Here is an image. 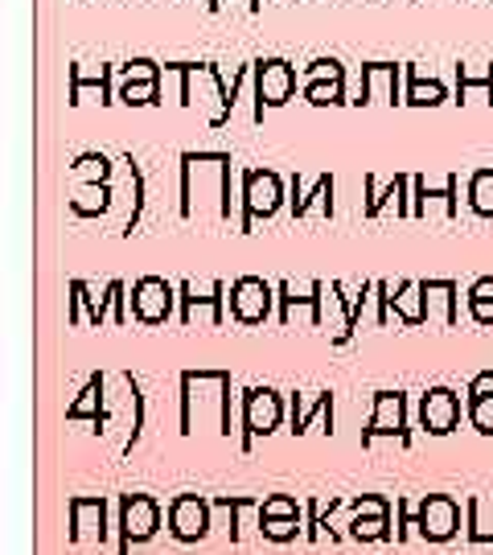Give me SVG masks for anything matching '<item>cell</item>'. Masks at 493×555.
Listing matches in <instances>:
<instances>
[{"instance_id":"obj_1","label":"cell","mask_w":493,"mask_h":555,"mask_svg":"<svg viewBox=\"0 0 493 555\" xmlns=\"http://www.w3.org/2000/svg\"><path fill=\"white\" fill-rule=\"evenodd\" d=\"M206 116L210 128H226L235 107H231V82L222 79L215 62H185V103Z\"/></svg>"},{"instance_id":"obj_2","label":"cell","mask_w":493,"mask_h":555,"mask_svg":"<svg viewBox=\"0 0 493 555\" xmlns=\"http://www.w3.org/2000/svg\"><path fill=\"white\" fill-rule=\"evenodd\" d=\"M238 198H243L238 231H251L259 219H276L288 194H284V181H280L276 169H243V194Z\"/></svg>"},{"instance_id":"obj_3","label":"cell","mask_w":493,"mask_h":555,"mask_svg":"<svg viewBox=\"0 0 493 555\" xmlns=\"http://www.w3.org/2000/svg\"><path fill=\"white\" fill-rule=\"evenodd\" d=\"M284 416H288V403H284L280 391H272V387H251V391L243 396V437H238L243 453H251V444H256L259 437L280 433Z\"/></svg>"},{"instance_id":"obj_4","label":"cell","mask_w":493,"mask_h":555,"mask_svg":"<svg viewBox=\"0 0 493 555\" xmlns=\"http://www.w3.org/2000/svg\"><path fill=\"white\" fill-rule=\"evenodd\" d=\"M256 75H251V87H256V112L251 119L263 124V112L268 107H284V103L296 95V66L288 59H259L251 62Z\"/></svg>"},{"instance_id":"obj_5","label":"cell","mask_w":493,"mask_h":555,"mask_svg":"<svg viewBox=\"0 0 493 555\" xmlns=\"http://www.w3.org/2000/svg\"><path fill=\"white\" fill-rule=\"evenodd\" d=\"M160 531V502L153 494L119 498V555H128L132 543H148Z\"/></svg>"},{"instance_id":"obj_6","label":"cell","mask_w":493,"mask_h":555,"mask_svg":"<svg viewBox=\"0 0 493 555\" xmlns=\"http://www.w3.org/2000/svg\"><path fill=\"white\" fill-rule=\"evenodd\" d=\"M382 437H394L403 449L412 444V433H407V396L403 391H378L375 396L371 424L362 428V449H375V440Z\"/></svg>"},{"instance_id":"obj_7","label":"cell","mask_w":493,"mask_h":555,"mask_svg":"<svg viewBox=\"0 0 493 555\" xmlns=\"http://www.w3.org/2000/svg\"><path fill=\"white\" fill-rule=\"evenodd\" d=\"M173 305H178V288L160 276H140L132 284V318L140 325H165L173 318Z\"/></svg>"},{"instance_id":"obj_8","label":"cell","mask_w":493,"mask_h":555,"mask_svg":"<svg viewBox=\"0 0 493 555\" xmlns=\"http://www.w3.org/2000/svg\"><path fill=\"white\" fill-rule=\"evenodd\" d=\"M272 305H276V288L259 276H238L231 284V318L238 325H263L272 318Z\"/></svg>"},{"instance_id":"obj_9","label":"cell","mask_w":493,"mask_h":555,"mask_svg":"<svg viewBox=\"0 0 493 555\" xmlns=\"http://www.w3.org/2000/svg\"><path fill=\"white\" fill-rule=\"evenodd\" d=\"M415 531L428 543H449L460 531V506L453 494H428L415 511Z\"/></svg>"},{"instance_id":"obj_10","label":"cell","mask_w":493,"mask_h":555,"mask_svg":"<svg viewBox=\"0 0 493 555\" xmlns=\"http://www.w3.org/2000/svg\"><path fill=\"white\" fill-rule=\"evenodd\" d=\"M460 416H465V403H460V396H456L453 387H428L419 396V424H424L428 437H449V433H456Z\"/></svg>"},{"instance_id":"obj_11","label":"cell","mask_w":493,"mask_h":555,"mask_svg":"<svg viewBox=\"0 0 493 555\" xmlns=\"http://www.w3.org/2000/svg\"><path fill=\"white\" fill-rule=\"evenodd\" d=\"M210 511L215 502H206L202 494H178L169 502V531L178 543H197V539L210 535Z\"/></svg>"},{"instance_id":"obj_12","label":"cell","mask_w":493,"mask_h":555,"mask_svg":"<svg viewBox=\"0 0 493 555\" xmlns=\"http://www.w3.org/2000/svg\"><path fill=\"white\" fill-rule=\"evenodd\" d=\"M354 103L358 107L362 103H403V66H394V62H366Z\"/></svg>"},{"instance_id":"obj_13","label":"cell","mask_w":493,"mask_h":555,"mask_svg":"<svg viewBox=\"0 0 493 555\" xmlns=\"http://www.w3.org/2000/svg\"><path fill=\"white\" fill-rule=\"evenodd\" d=\"M107 539V498H70V543H99Z\"/></svg>"},{"instance_id":"obj_14","label":"cell","mask_w":493,"mask_h":555,"mask_svg":"<svg viewBox=\"0 0 493 555\" xmlns=\"http://www.w3.org/2000/svg\"><path fill=\"white\" fill-rule=\"evenodd\" d=\"M95 100V103H116V91H112V66H87V62H75L70 66V103Z\"/></svg>"},{"instance_id":"obj_15","label":"cell","mask_w":493,"mask_h":555,"mask_svg":"<svg viewBox=\"0 0 493 555\" xmlns=\"http://www.w3.org/2000/svg\"><path fill=\"white\" fill-rule=\"evenodd\" d=\"M313 420H321V433H334V396H329V391H321L316 399H304V396L288 399V424H293V437H304Z\"/></svg>"},{"instance_id":"obj_16","label":"cell","mask_w":493,"mask_h":555,"mask_svg":"<svg viewBox=\"0 0 493 555\" xmlns=\"http://www.w3.org/2000/svg\"><path fill=\"white\" fill-rule=\"evenodd\" d=\"M222 297H226V284L222 280H210V284H181L178 300H181V325H194L197 309H210L215 313V325H222Z\"/></svg>"},{"instance_id":"obj_17","label":"cell","mask_w":493,"mask_h":555,"mask_svg":"<svg viewBox=\"0 0 493 555\" xmlns=\"http://www.w3.org/2000/svg\"><path fill=\"white\" fill-rule=\"evenodd\" d=\"M387 313L403 321V325H428V305H424V280H403L399 288H387Z\"/></svg>"},{"instance_id":"obj_18","label":"cell","mask_w":493,"mask_h":555,"mask_svg":"<svg viewBox=\"0 0 493 555\" xmlns=\"http://www.w3.org/2000/svg\"><path fill=\"white\" fill-rule=\"evenodd\" d=\"M288 206H293V219H304L313 206H321L325 215L334 210V178L329 173H321V178L313 181V190H304V178L300 173H293V181H288Z\"/></svg>"},{"instance_id":"obj_19","label":"cell","mask_w":493,"mask_h":555,"mask_svg":"<svg viewBox=\"0 0 493 555\" xmlns=\"http://www.w3.org/2000/svg\"><path fill=\"white\" fill-rule=\"evenodd\" d=\"M403 103H412V107H440V103H449V87L432 75H424L415 62L403 66Z\"/></svg>"},{"instance_id":"obj_20","label":"cell","mask_w":493,"mask_h":555,"mask_svg":"<svg viewBox=\"0 0 493 555\" xmlns=\"http://www.w3.org/2000/svg\"><path fill=\"white\" fill-rule=\"evenodd\" d=\"M222 399L218 403V424H222V433L231 437V396H215ZM202 403H206V396H202V378H197V371H185L181 375V428L190 424V416H194V408H197V420H202Z\"/></svg>"},{"instance_id":"obj_21","label":"cell","mask_w":493,"mask_h":555,"mask_svg":"<svg viewBox=\"0 0 493 555\" xmlns=\"http://www.w3.org/2000/svg\"><path fill=\"white\" fill-rule=\"evenodd\" d=\"M469 424L481 437H493V371H481L469 383Z\"/></svg>"},{"instance_id":"obj_22","label":"cell","mask_w":493,"mask_h":555,"mask_svg":"<svg viewBox=\"0 0 493 555\" xmlns=\"http://www.w3.org/2000/svg\"><path fill=\"white\" fill-rule=\"evenodd\" d=\"M424 305H428V325H456V280H424Z\"/></svg>"},{"instance_id":"obj_23","label":"cell","mask_w":493,"mask_h":555,"mask_svg":"<svg viewBox=\"0 0 493 555\" xmlns=\"http://www.w3.org/2000/svg\"><path fill=\"white\" fill-rule=\"evenodd\" d=\"M103 387H107V378L103 375H91L87 378V387L79 391V399L66 408V420H95V428L107 420V408H103Z\"/></svg>"},{"instance_id":"obj_24","label":"cell","mask_w":493,"mask_h":555,"mask_svg":"<svg viewBox=\"0 0 493 555\" xmlns=\"http://www.w3.org/2000/svg\"><path fill=\"white\" fill-rule=\"evenodd\" d=\"M493 103V66H485L481 75L469 66H456V100L453 103Z\"/></svg>"},{"instance_id":"obj_25","label":"cell","mask_w":493,"mask_h":555,"mask_svg":"<svg viewBox=\"0 0 493 555\" xmlns=\"http://www.w3.org/2000/svg\"><path fill=\"white\" fill-rule=\"evenodd\" d=\"M70 210H75L79 219L107 215V210H112V185H107V181H103V185H75V190H70Z\"/></svg>"},{"instance_id":"obj_26","label":"cell","mask_w":493,"mask_h":555,"mask_svg":"<svg viewBox=\"0 0 493 555\" xmlns=\"http://www.w3.org/2000/svg\"><path fill=\"white\" fill-rule=\"evenodd\" d=\"M70 181L75 185H103V181H112V160L103 153H82L70 165Z\"/></svg>"},{"instance_id":"obj_27","label":"cell","mask_w":493,"mask_h":555,"mask_svg":"<svg viewBox=\"0 0 493 555\" xmlns=\"http://www.w3.org/2000/svg\"><path fill=\"white\" fill-rule=\"evenodd\" d=\"M304 100L313 107H341L346 100V75H334V79H309L304 82Z\"/></svg>"},{"instance_id":"obj_28","label":"cell","mask_w":493,"mask_h":555,"mask_svg":"<svg viewBox=\"0 0 493 555\" xmlns=\"http://www.w3.org/2000/svg\"><path fill=\"white\" fill-rule=\"evenodd\" d=\"M350 539L358 543H382L391 539V515H350Z\"/></svg>"},{"instance_id":"obj_29","label":"cell","mask_w":493,"mask_h":555,"mask_svg":"<svg viewBox=\"0 0 493 555\" xmlns=\"http://www.w3.org/2000/svg\"><path fill=\"white\" fill-rule=\"evenodd\" d=\"M116 100L124 107H153V103H165V87L160 82H119Z\"/></svg>"},{"instance_id":"obj_30","label":"cell","mask_w":493,"mask_h":555,"mask_svg":"<svg viewBox=\"0 0 493 555\" xmlns=\"http://www.w3.org/2000/svg\"><path fill=\"white\" fill-rule=\"evenodd\" d=\"M469 206L481 219H493V169H477L469 178Z\"/></svg>"},{"instance_id":"obj_31","label":"cell","mask_w":493,"mask_h":555,"mask_svg":"<svg viewBox=\"0 0 493 555\" xmlns=\"http://www.w3.org/2000/svg\"><path fill=\"white\" fill-rule=\"evenodd\" d=\"M469 318L477 325H493V276L473 280V288H469Z\"/></svg>"},{"instance_id":"obj_32","label":"cell","mask_w":493,"mask_h":555,"mask_svg":"<svg viewBox=\"0 0 493 555\" xmlns=\"http://www.w3.org/2000/svg\"><path fill=\"white\" fill-rule=\"evenodd\" d=\"M160 75H165V66L153 59H132L119 66V82H160Z\"/></svg>"},{"instance_id":"obj_33","label":"cell","mask_w":493,"mask_h":555,"mask_svg":"<svg viewBox=\"0 0 493 555\" xmlns=\"http://www.w3.org/2000/svg\"><path fill=\"white\" fill-rule=\"evenodd\" d=\"M259 535L272 543H293L300 535V518H259Z\"/></svg>"},{"instance_id":"obj_34","label":"cell","mask_w":493,"mask_h":555,"mask_svg":"<svg viewBox=\"0 0 493 555\" xmlns=\"http://www.w3.org/2000/svg\"><path fill=\"white\" fill-rule=\"evenodd\" d=\"M259 518H300V502L293 494H272L259 502Z\"/></svg>"},{"instance_id":"obj_35","label":"cell","mask_w":493,"mask_h":555,"mask_svg":"<svg viewBox=\"0 0 493 555\" xmlns=\"http://www.w3.org/2000/svg\"><path fill=\"white\" fill-rule=\"evenodd\" d=\"M160 87H165V100L185 103V62H165Z\"/></svg>"},{"instance_id":"obj_36","label":"cell","mask_w":493,"mask_h":555,"mask_svg":"<svg viewBox=\"0 0 493 555\" xmlns=\"http://www.w3.org/2000/svg\"><path fill=\"white\" fill-rule=\"evenodd\" d=\"M350 515H391V502L378 494H362L350 502Z\"/></svg>"},{"instance_id":"obj_37","label":"cell","mask_w":493,"mask_h":555,"mask_svg":"<svg viewBox=\"0 0 493 555\" xmlns=\"http://www.w3.org/2000/svg\"><path fill=\"white\" fill-rule=\"evenodd\" d=\"M334 75H346V66L337 59H313L304 66V82L309 79H334Z\"/></svg>"},{"instance_id":"obj_38","label":"cell","mask_w":493,"mask_h":555,"mask_svg":"<svg viewBox=\"0 0 493 555\" xmlns=\"http://www.w3.org/2000/svg\"><path fill=\"white\" fill-rule=\"evenodd\" d=\"M235 4H243L247 13H259V0H206L210 13H226V9H235Z\"/></svg>"},{"instance_id":"obj_39","label":"cell","mask_w":493,"mask_h":555,"mask_svg":"<svg viewBox=\"0 0 493 555\" xmlns=\"http://www.w3.org/2000/svg\"><path fill=\"white\" fill-rule=\"evenodd\" d=\"M132 4H144V0H132Z\"/></svg>"}]
</instances>
